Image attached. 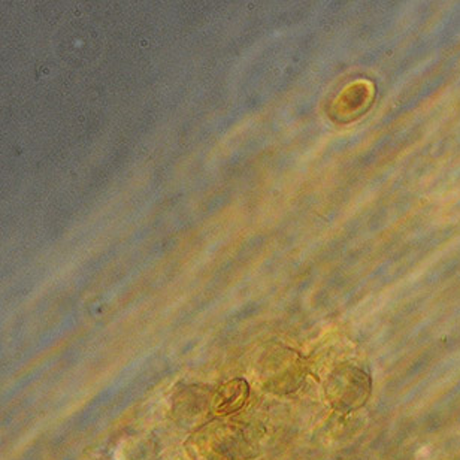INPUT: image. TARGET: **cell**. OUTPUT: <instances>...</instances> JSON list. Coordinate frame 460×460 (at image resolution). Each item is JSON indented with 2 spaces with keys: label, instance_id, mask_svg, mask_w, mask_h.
I'll return each instance as SVG.
<instances>
[{
  "label": "cell",
  "instance_id": "cell-1",
  "mask_svg": "<svg viewBox=\"0 0 460 460\" xmlns=\"http://www.w3.org/2000/svg\"><path fill=\"white\" fill-rule=\"evenodd\" d=\"M371 392V380L358 367H340L329 380L326 394L333 407L349 411L365 405Z\"/></svg>",
  "mask_w": 460,
  "mask_h": 460
},
{
  "label": "cell",
  "instance_id": "cell-2",
  "mask_svg": "<svg viewBox=\"0 0 460 460\" xmlns=\"http://www.w3.org/2000/svg\"><path fill=\"white\" fill-rule=\"evenodd\" d=\"M248 396V385L243 380L229 381L227 385L218 389L214 398V411L218 414H229L238 411L239 408L245 403Z\"/></svg>",
  "mask_w": 460,
  "mask_h": 460
}]
</instances>
